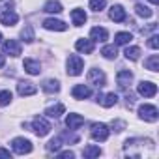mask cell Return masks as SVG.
<instances>
[{"label":"cell","mask_w":159,"mask_h":159,"mask_svg":"<svg viewBox=\"0 0 159 159\" xmlns=\"http://www.w3.org/2000/svg\"><path fill=\"white\" fill-rule=\"evenodd\" d=\"M125 153L129 155V157H142L144 155V148H152V150H155V144H153V140H150V139H129L127 142H125Z\"/></svg>","instance_id":"obj_1"},{"label":"cell","mask_w":159,"mask_h":159,"mask_svg":"<svg viewBox=\"0 0 159 159\" xmlns=\"http://www.w3.org/2000/svg\"><path fill=\"white\" fill-rule=\"evenodd\" d=\"M66 66H67V75H71V77L81 75L83 69H84V62H83V58H81V56H77V54H71V56L67 58Z\"/></svg>","instance_id":"obj_2"},{"label":"cell","mask_w":159,"mask_h":159,"mask_svg":"<svg viewBox=\"0 0 159 159\" xmlns=\"http://www.w3.org/2000/svg\"><path fill=\"white\" fill-rule=\"evenodd\" d=\"M139 116H140V120H144V122H157V118H159V111H157L155 105L144 103V105L139 107Z\"/></svg>","instance_id":"obj_3"},{"label":"cell","mask_w":159,"mask_h":159,"mask_svg":"<svg viewBox=\"0 0 159 159\" xmlns=\"http://www.w3.org/2000/svg\"><path fill=\"white\" fill-rule=\"evenodd\" d=\"M109 127L105 125V124H92V129H90V135H92V139L94 140H98V142H105L107 139H109Z\"/></svg>","instance_id":"obj_4"},{"label":"cell","mask_w":159,"mask_h":159,"mask_svg":"<svg viewBox=\"0 0 159 159\" xmlns=\"http://www.w3.org/2000/svg\"><path fill=\"white\" fill-rule=\"evenodd\" d=\"M32 131H34L38 137H45V135L51 131V124H49L43 116H38V118H34V122H32Z\"/></svg>","instance_id":"obj_5"},{"label":"cell","mask_w":159,"mask_h":159,"mask_svg":"<svg viewBox=\"0 0 159 159\" xmlns=\"http://www.w3.org/2000/svg\"><path fill=\"white\" fill-rule=\"evenodd\" d=\"M11 148H13V152H15V153H19V155H25V153H30V152H32V142H30L28 139H23V137H19V139H13V142H11Z\"/></svg>","instance_id":"obj_6"},{"label":"cell","mask_w":159,"mask_h":159,"mask_svg":"<svg viewBox=\"0 0 159 159\" xmlns=\"http://www.w3.org/2000/svg\"><path fill=\"white\" fill-rule=\"evenodd\" d=\"M137 92L142 98H153L157 94V84L155 83H150V81H140L137 84Z\"/></svg>","instance_id":"obj_7"},{"label":"cell","mask_w":159,"mask_h":159,"mask_svg":"<svg viewBox=\"0 0 159 159\" xmlns=\"http://www.w3.org/2000/svg\"><path fill=\"white\" fill-rule=\"evenodd\" d=\"M88 83L90 84H94V86H98V88H101V86H105V73L101 71V69H90L88 71Z\"/></svg>","instance_id":"obj_8"},{"label":"cell","mask_w":159,"mask_h":159,"mask_svg":"<svg viewBox=\"0 0 159 159\" xmlns=\"http://www.w3.org/2000/svg\"><path fill=\"white\" fill-rule=\"evenodd\" d=\"M43 28L54 30V32H64V30H67V25H66L64 21L52 17V19H45V21H43Z\"/></svg>","instance_id":"obj_9"},{"label":"cell","mask_w":159,"mask_h":159,"mask_svg":"<svg viewBox=\"0 0 159 159\" xmlns=\"http://www.w3.org/2000/svg\"><path fill=\"white\" fill-rule=\"evenodd\" d=\"M17 92H19V96L26 98V96H34V94L38 92V88H36V84L30 83V81H21V83L17 84Z\"/></svg>","instance_id":"obj_10"},{"label":"cell","mask_w":159,"mask_h":159,"mask_svg":"<svg viewBox=\"0 0 159 159\" xmlns=\"http://www.w3.org/2000/svg\"><path fill=\"white\" fill-rule=\"evenodd\" d=\"M2 49H4V54H10V56H19V54H21V43L15 41V39L4 41Z\"/></svg>","instance_id":"obj_11"},{"label":"cell","mask_w":159,"mask_h":159,"mask_svg":"<svg viewBox=\"0 0 159 159\" xmlns=\"http://www.w3.org/2000/svg\"><path fill=\"white\" fill-rule=\"evenodd\" d=\"M131 81H133V73H131L129 69L118 71V75H116V83H118L120 88H127V86L131 84Z\"/></svg>","instance_id":"obj_12"},{"label":"cell","mask_w":159,"mask_h":159,"mask_svg":"<svg viewBox=\"0 0 159 159\" xmlns=\"http://www.w3.org/2000/svg\"><path fill=\"white\" fill-rule=\"evenodd\" d=\"M75 49L79 52H84V54H92L94 52V41L92 39H77L75 41Z\"/></svg>","instance_id":"obj_13"},{"label":"cell","mask_w":159,"mask_h":159,"mask_svg":"<svg viewBox=\"0 0 159 159\" xmlns=\"http://www.w3.org/2000/svg\"><path fill=\"white\" fill-rule=\"evenodd\" d=\"M109 17H111L114 23H124V21L127 19V15H125V10H124L120 4H116V6H112V8H111V11H109Z\"/></svg>","instance_id":"obj_14"},{"label":"cell","mask_w":159,"mask_h":159,"mask_svg":"<svg viewBox=\"0 0 159 159\" xmlns=\"http://www.w3.org/2000/svg\"><path fill=\"white\" fill-rule=\"evenodd\" d=\"M17 21H19V15L11 10H6V11L0 13V23L6 25V26H13V25H17Z\"/></svg>","instance_id":"obj_15"},{"label":"cell","mask_w":159,"mask_h":159,"mask_svg":"<svg viewBox=\"0 0 159 159\" xmlns=\"http://www.w3.org/2000/svg\"><path fill=\"white\" fill-rule=\"evenodd\" d=\"M71 94H73L75 99H86V98L92 96V90H90L86 84H77V86H73Z\"/></svg>","instance_id":"obj_16"},{"label":"cell","mask_w":159,"mask_h":159,"mask_svg":"<svg viewBox=\"0 0 159 159\" xmlns=\"http://www.w3.org/2000/svg\"><path fill=\"white\" fill-rule=\"evenodd\" d=\"M83 124H84V118H83L81 114H67V118H66V125H67L71 131L79 129Z\"/></svg>","instance_id":"obj_17"},{"label":"cell","mask_w":159,"mask_h":159,"mask_svg":"<svg viewBox=\"0 0 159 159\" xmlns=\"http://www.w3.org/2000/svg\"><path fill=\"white\" fill-rule=\"evenodd\" d=\"M90 36H92V41H107L109 39V32L105 30V28H101V26H94L92 30H90Z\"/></svg>","instance_id":"obj_18"},{"label":"cell","mask_w":159,"mask_h":159,"mask_svg":"<svg viewBox=\"0 0 159 159\" xmlns=\"http://www.w3.org/2000/svg\"><path fill=\"white\" fill-rule=\"evenodd\" d=\"M98 101H99L105 109H111V107H114V105L118 103V96H116L114 92H111V94H107V96H98Z\"/></svg>","instance_id":"obj_19"},{"label":"cell","mask_w":159,"mask_h":159,"mask_svg":"<svg viewBox=\"0 0 159 159\" xmlns=\"http://www.w3.org/2000/svg\"><path fill=\"white\" fill-rule=\"evenodd\" d=\"M23 67H25V71L30 73V75H39V71H41L39 62H36V60H32V58H26L25 64H23Z\"/></svg>","instance_id":"obj_20"},{"label":"cell","mask_w":159,"mask_h":159,"mask_svg":"<svg viewBox=\"0 0 159 159\" xmlns=\"http://www.w3.org/2000/svg\"><path fill=\"white\" fill-rule=\"evenodd\" d=\"M86 13H84V10H73L71 11V21H73V25L75 26H83L84 23H86Z\"/></svg>","instance_id":"obj_21"},{"label":"cell","mask_w":159,"mask_h":159,"mask_svg":"<svg viewBox=\"0 0 159 159\" xmlns=\"http://www.w3.org/2000/svg\"><path fill=\"white\" fill-rule=\"evenodd\" d=\"M64 111H66V107L62 103H56V105H52V107H49L45 111V116H49V118H60L64 114Z\"/></svg>","instance_id":"obj_22"},{"label":"cell","mask_w":159,"mask_h":159,"mask_svg":"<svg viewBox=\"0 0 159 159\" xmlns=\"http://www.w3.org/2000/svg\"><path fill=\"white\" fill-rule=\"evenodd\" d=\"M41 88H43L47 94H56V92H60V83L54 81V79H47Z\"/></svg>","instance_id":"obj_23"},{"label":"cell","mask_w":159,"mask_h":159,"mask_svg":"<svg viewBox=\"0 0 159 159\" xmlns=\"http://www.w3.org/2000/svg\"><path fill=\"white\" fill-rule=\"evenodd\" d=\"M135 13H137L139 17H142V19H150V17L153 15V11H152L148 6H144V4H137V6H135Z\"/></svg>","instance_id":"obj_24"},{"label":"cell","mask_w":159,"mask_h":159,"mask_svg":"<svg viewBox=\"0 0 159 159\" xmlns=\"http://www.w3.org/2000/svg\"><path fill=\"white\" fill-rule=\"evenodd\" d=\"M144 66H146V69H150V71H159V54H152L146 62H144Z\"/></svg>","instance_id":"obj_25"},{"label":"cell","mask_w":159,"mask_h":159,"mask_svg":"<svg viewBox=\"0 0 159 159\" xmlns=\"http://www.w3.org/2000/svg\"><path fill=\"white\" fill-rule=\"evenodd\" d=\"M43 11H47V13H60L62 11V4L56 2V0H49V2L43 6Z\"/></svg>","instance_id":"obj_26"},{"label":"cell","mask_w":159,"mask_h":159,"mask_svg":"<svg viewBox=\"0 0 159 159\" xmlns=\"http://www.w3.org/2000/svg\"><path fill=\"white\" fill-rule=\"evenodd\" d=\"M131 39H133V36H131L129 32H118V34L114 36V43H116V45H127Z\"/></svg>","instance_id":"obj_27"},{"label":"cell","mask_w":159,"mask_h":159,"mask_svg":"<svg viewBox=\"0 0 159 159\" xmlns=\"http://www.w3.org/2000/svg\"><path fill=\"white\" fill-rule=\"evenodd\" d=\"M101 54L107 58V60H114L118 56V51H116V45H105L101 49Z\"/></svg>","instance_id":"obj_28"},{"label":"cell","mask_w":159,"mask_h":159,"mask_svg":"<svg viewBox=\"0 0 159 159\" xmlns=\"http://www.w3.org/2000/svg\"><path fill=\"white\" fill-rule=\"evenodd\" d=\"M83 155H84V157H88V159H92V157H99V155H101V148H99V146L90 144V146H86V148H84Z\"/></svg>","instance_id":"obj_29"},{"label":"cell","mask_w":159,"mask_h":159,"mask_svg":"<svg viewBox=\"0 0 159 159\" xmlns=\"http://www.w3.org/2000/svg\"><path fill=\"white\" fill-rule=\"evenodd\" d=\"M124 54H125L127 60L135 62V60H139V56H140V49H139V47H127V49L124 51Z\"/></svg>","instance_id":"obj_30"},{"label":"cell","mask_w":159,"mask_h":159,"mask_svg":"<svg viewBox=\"0 0 159 159\" xmlns=\"http://www.w3.org/2000/svg\"><path fill=\"white\" fill-rule=\"evenodd\" d=\"M21 38L25 43H32L34 41V28L32 26H25V30L21 32Z\"/></svg>","instance_id":"obj_31"},{"label":"cell","mask_w":159,"mask_h":159,"mask_svg":"<svg viewBox=\"0 0 159 159\" xmlns=\"http://www.w3.org/2000/svg\"><path fill=\"white\" fill-rule=\"evenodd\" d=\"M60 146H62V139H60V137H56V139H51V140H49L47 150H49V152H58V150H60Z\"/></svg>","instance_id":"obj_32"},{"label":"cell","mask_w":159,"mask_h":159,"mask_svg":"<svg viewBox=\"0 0 159 159\" xmlns=\"http://www.w3.org/2000/svg\"><path fill=\"white\" fill-rule=\"evenodd\" d=\"M10 101H11V92L10 90H2L0 92V107L10 105Z\"/></svg>","instance_id":"obj_33"},{"label":"cell","mask_w":159,"mask_h":159,"mask_svg":"<svg viewBox=\"0 0 159 159\" xmlns=\"http://www.w3.org/2000/svg\"><path fill=\"white\" fill-rule=\"evenodd\" d=\"M103 8H105V0H90V10L101 11Z\"/></svg>","instance_id":"obj_34"},{"label":"cell","mask_w":159,"mask_h":159,"mask_svg":"<svg viewBox=\"0 0 159 159\" xmlns=\"http://www.w3.org/2000/svg\"><path fill=\"white\" fill-rule=\"evenodd\" d=\"M124 127H125V122H122V120H114V122H112V129H114L116 133L124 131Z\"/></svg>","instance_id":"obj_35"},{"label":"cell","mask_w":159,"mask_h":159,"mask_svg":"<svg viewBox=\"0 0 159 159\" xmlns=\"http://www.w3.org/2000/svg\"><path fill=\"white\" fill-rule=\"evenodd\" d=\"M148 47H152V49H159V36H152V38L148 39Z\"/></svg>","instance_id":"obj_36"},{"label":"cell","mask_w":159,"mask_h":159,"mask_svg":"<svg viewBox=\"0 0 159 159\" xmlns=\"http://www.w3.org/2000/svg\"><path fill=\"white\" fill-rule=\"evenodd\" d=\"M73 155H75V153H73L71 150H66V152H58V157H69V159H71Z\"/></svg>","instance_id":"obj_37"},{"label":"cell","mask_w":159,"mask_h":159,"mask_svg":"<svg viewBox=\"0 0 159 159\" xmlns=\"http://www.w3.org/2000/svg\"><path fill=\"white\" fill-rule=\"evenodd\" d=\"M0 157H6V159H11V153L6 150V148H0Z\"/></svg>","instance_id":"obj_38"},{"label":"cell","mask_w":159,"mask_h":159,"mask_svg":"<svg viewBox=\"0 0 159 159\" xmlns=\"http://www.w3.org/2000/svg\"><path fill=\"white\" fill-rule=\"evenodd\" d=\"M2 6H6V8L10 10V8L13 6V0H2Z\"/></svg>","instance_id":"obj_39"},{"label":"cell","mask_w":159,"mask_h":159,"mask_svg":"<svg viewBox=\"0 0 159 159\" xmlns=\"http://www.w3.org/2000/svg\"><path fill=\"white\" fill-rule=\"evenodd\" d=\"M4 66V54H0V67Z\"/></svg>","instance_id":"obj_40"},{"label":"cell","mask_w":159,"mask_h":159,"mask_svg":"<svg viewBox=\"0 0 159 159\" xmlns=\"http://www.w3.org/2000/svg\"><path fill=\"white\" fill-rule=\"evenodd\" d=\"M150 2H152L153 6H157V4H159V0H150Z\"/></svg>","instance_id":"obj_41"},{"label":"cell","mask_w":159,"mask_h":159,"mask_svg":"<svg viewBox=\"0 0 159 159\" xmlns=\"http://www.w3.org/2000/svg\"><path fill=\"white\" fill-rule=\"evenodd\" d=\"M0 41H2V34H0Z\"/></svg>","instance_id":"obj_42"}]
</instances>
